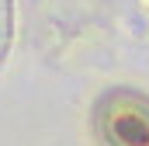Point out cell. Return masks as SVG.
<instances>
[{
  "instance_id": "cell-1",
  "label": "cell",
  "mask_w": 149,
  "mask_h": 146,
  "mask_svg": "<svg viewBox=\"0 0 149 146\" xmlns=\"http://www.w3.org/2000/svg\"><path fill=\"white\" fill-rule=\"evenodd\" d=\"M90 118L101 146H149V98L132 87L104 91Z\"/></svg>"
}]
</instances>
